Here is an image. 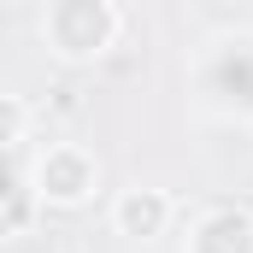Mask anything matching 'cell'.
I'll return each instance as SVG.
<instances>
[{
	"label": "cell",
	"instance_id": "cell-5",
	"mask_svg": "<svg viewBox=\"0 0 253 253\" xmlns=\"http://www.w3.org/2000/svg\"><path fill=\"white\" fill-rule=\"evenodd\" d=\"M106 224H112V236L153 242V236H165V230L177 224V200H171L165 189H153V183H129V189L112 194V206H106Z\"/></svg>",
	"mask_w": 253,
	"mask_h": 253
},
{
	"label": "cell",
	"instance_id": "cell-2",
	"mask_svg": "<svg viewBox=\"0 0 253 253\" xmlns=\"http://www.w3.org/2000/svg\"><path fill=\"white\" fill-rule=\"evenodd\" d=\"M124 36L118 0H47L42 6V47L59 65H94Z\"/></svg>",
	"mask_w": 253,
	"mask_h": 253
},
{
	"label": "cell",
	"instance_id": "cell-6",
	"mask_svg": "<svg viewBox=\"0 0 253 253\" xmlns=\"http://www.w3.org/2000/svg\"><path fill=\"white\" fill-rule=\"evenodd\" d=\"M42 218V200L30 189V165H12V153H0V242L30 236Z\"/></svg>",
	"mask_w": 253,
	"mask_h": 253
},
{
	"label": "cell",
	"instance_id": "cell-3",
	"mask_svg": "<svg viewBox=\"0 0 253 253\" xmlns=\"http://www.w3.org/2000/svg\"><path fill=\"white\" fill-rule=\"evenodd\" d=\"M30 189L42 200V212H47V206H53V212L88 206L94 189H100V159H94V147H83V141H47V147H36V159H30Z\"/></svg>",
	"mask_w": 253,
	"mask_h": 253
},
{
	"label": "cell",
	"instance_id": "cell-1",
	"mask_svg": "<svg viewBox=\"0 0 253 253\" xmlns=\"http://www.w3.org/2000/svg\"><path fill=\"white\" fill-rule=\"evenodd\" d=\"M183 94L206 124L253 129V30L224 24L206 30L183 59Z\"/></svg>",
	"mask_w": 253,
	"mask_h": 253
},
{
	"label": "cell",
	"instance_id": "cell-4",
	"mask_svg": "<svg viewBox=\"0 0 253 253\" xmlns=\"http://www.w3.org/2000/svg\"><path fill=\"white\" fill-rule=\"evenodd\" d=\"M183 253H253V212L230 200L194 206L183 224Z\"/></svg>",
	"mask_w": 253,
	"mask_h": 253
},
{
	"label": "cell",
	"instance_id": "cell-7",
	"mask_svg": "<svg viewBox=\"0 0 253 253\" xmlns=\"http://www.w3.org/2000/svg\"><path fill=\"white\" fill-rule=\"evenodd\" d=\"M24 135H30V106H24L18 94L0 88V153H18Z\"/></svg>",
	"mask_w": 253,
	"mask_h": 253
}]
</instances>
